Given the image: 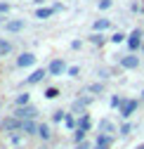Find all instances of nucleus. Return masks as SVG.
Returning a JSON list of instances; mask_svg holds the SVG:
<instances>
[{
	"mask_svg": "<svg viewBox=\"0 0 144 149\" xmlns=\"http://www.w3.org/2000/svg\"><path fill=\"white\" fill-rule=\"evenodd\" d=\"M139 104H142V100H128V97H123V104L118 107L120 118H123V121H130V118H132V114H137Z\"/></svg>",
	"mask_w": 144,
	"mask_h": 149,
	"instance_id": "nucleus-1",
	"label": "nucleus"
},
{
	"mask_svg": "<svg viewBox=\"0 0 144 149\" xmlns=\"http://www.w3.org/2000/svg\"><path fill=\"white\" fill-rule=\"evenodd\" d=\"M38 107L35 104H24V107H14V116L19 121H38Z\"/></svg>",
	"mask_w": 144,
	"mask_h": 149,
	"instance_id": "nucleus-2",
	"label": "nucleus"
},
{
	"mask_svg": "<svg viewBox=\"0 0 144 149\" xmlns=\"http://www.w3.org/2000/svg\"><path fill=\"white\" fill-rule=\"evenodd\" d=\"M21 130V121L17 118L14 114L5 116L3 121H0V133H5V135H12V133H19Z\"/></svg>",
	"mask_w": 144,
	"mask_h": 149,
	"instance_id": "nucleus-3",
	"label": "nucleus"
},
{
	"mask_svg": "<svg viewBox=\"0 0 144 149\" xmlns=\"http://www.w3.org/2000/svg\"><path fill=\"white\" fill-rule=\"evenodd\" d=\"M142 38H144V31L142 29H132L130 33H128V40H125V45H128V50L130 52H137V50H142Z\"/></svg>",
	"mask_w": 144,
	"mask_h": 149,
	"instance_id": "nucleus-4",
	"label": "nucleus"
},
{
	"mask_svg": "<svg viewBox=\"0 0 144 149\" xmlns=\"http://www.w3.org/2000/svg\"><path fill=\"white\" fill-rule=\"evenodd\" d=\"M118 66L125 69V71H135V69H139V57L135 52L125 54V57H118Z\"/></svg>",
	"mask_w": 144,
	"mask_h": 149,
	"instance_id": "nucleus-5",
	"label": "nucleus"
},
{
	"mask_svg": "<svg viewBox=\"0 0 144 149\" xmlns=\"http://www.w3.org/2000/svg\"><path fill=\"white\" fill-rule=\"evenodd\" d=\"M47 71H50V76H64V73L69 71V66H66V62L62 57H55L47 64Z\"/></svg>",
	"mask_w": 144,
	"mask_h": 149,
	"instance_id": "nucleus-6",
	"label": "nucleus"
},
{
	"mask_svg": "<svg viewBox=\"0 0 144 149\" xmlns=\"http://www.w3.org/2000/svg\"><path fill=\"white\" fill-rule=\"evenodd\" d=\"M50 76V71H47V66H40V69H35L31 76L26 78V85H35V83H40V81H45Z\"/></svg>",
	"mask_w": 144,
	"mask_h": 149,
	"instance_id": "nucleus-7",
	"label": "nucleus"
},
{
	"mask_svg": "<svg viewBox=\"0 0 144 149\" xmlns=\"http://www.w3.org/2000/svg\"><path fill=\"white\" fill-rule=\"evenodd\" d=\"M35 62H38V57H35L33 52H21L19 57H17V66H19V69H28V66H33Z\"/></svg>",
	"mask_w": 144,
	"mask_h": 149,
	"instance_id": "nucleus-8",
	"label": "nucleus"
},
{
	"mask_svg": "<svg viewBox=\"0 0 144 149\" xmlns=\"http://www.w3.org/2000/svg\"><path fill=\"white\" fill-rule=\"evenodd\" d=\"M38 137L40 142H52V137H55V133H52V128H50V123H38Z\"/></svg>",
	"mask_w": 144,
	"mask_h": 149,
	"instance_id": "nucleus-9",
	"label": "nucleus"
},
{
	"mask_svg": "<svg viewBox=\"0 0 144 149\" xmlns=\"http://www.w3.org/2000/svg\"><path fill=\"white\" fill-rule=\"evenodd\" d=\"M38 123H40V121H21V133H24L26 137L38 135Z\"/></svg>",
	"mask_w": 144,
	"mask_h": 149,
	"instance_id": "nucleus-10",
	"label": "nucleus"
},
{
	"mask_svg": "<svg viewBox=\"0 0 144 149\" xmlns=\"http://www.w3.org/2000/svg\"><path fill=\"white\" fill-rule=\"evenodd\" d=\"M97 130H99V133H104V135H114V133H118V128H116L114 121H109V118H102L99 125H97Z\"/></svg>",
	"mask_w": 144,
	"mask_h": 149,
	"instance_id": "nucleus-11",
	"label": "nucleus"
},
{
	"mask_svg": "<svg viewBox=\"0 0 144 149\" xmlns=\"http://www.w3.org/2000/svg\"><path fill=\"white\" fill-rule=\"evenodd\" d=\"M92 100H95V97H78V100H73L71 109H73V111H80V114H85V109L92 104Z\"/></svg>",
	"mask_w": 144,
	"mask_h": 149,
	"instance_id": "nucleus-12",
	"label": "nucleus"
},
{
	"mask_svg": "<svg viewBox=\"0 0 144 149\" xmlns=\"http://www.w3.org/2000/svg\"><path fill=\"white\" fill-rule=\"evenodd\" d=\"M26 29V22L24 19H12V22H5V31L7 33H19Z\"/></svg>",
	"mask_w": 144,
	"mask_h": 149,
	"instance_id": "nucleus-13",
	"label": "nucleus"
},
{
	"mask_svg": "<svg viewBox=\"0 0 144 149\" xmlns=\"http://www.w3.org/2000/svg\"><path fill=\"white\" fill-rule=\"evenodd\" d=\"M95 144H97V147H109V149H111V144H114V135L97 133V137H95Z\"/></svg>",
	"mask_w": 144,
	"mask_h": 149,
	"instance_id": "nucleus-14",
	"label": "nucleus"
},
{
	"mask_svg": "<svg viewBox=\"0 0 144 149\" xmlns=\"http://www.w3.org/2000/svg\"><path fill=\"white\" fill-rule=\"evenodd\" d=\"M14 50V43L10 38H0V57H7V54H12Z\"/></svg>",
	"mask_w": 144,
	"mask_h": 149,
	"instance_id": "nucleus-15",
	"label": "nucleus"
},
{
	"mask_svg": "<svg viewBox=\"0 0 144 149\" xmlns=\"http://www.w3.org/2000/svg\"><path fill=\"white\" fill-rule=\"evenodd\" d=\"M87 40L92 43V45H97V47H102V45L106 43V36H104V33H99V31H92V33L87 36Z\"/></svg>",
	"mask_w": 144,
	"mask_h": 149,
	"instance_id": "nucleus-16",
	"label": "nucleus"
},
{
	"mask_svg": "<svg viewBox=\"0 0 144 149\" xmlns=\"http://www.w3.org/2000/svg\"><path fill=\"white\" fill-rule=\"evenodd\" d=\"M7 140H10V144H14L17 149H19V147L26 142V135H24L21 130H19V133H12V135H7Z\"/></svg>",
	"mask_w": 144,
	"mask_h": 149,
	"instance_id": "nucleus-17",
	"label": "nucleus"
},
{
	"mask_svg": "<svg viewBox=\"0 0 144 149\" xmlns=\"http://www.w3.org/2000/svg\"><path fill=\"white\" fill-rule=\"evenodd\" d=\"M78 128L85 130V133H90V130H92V118H90V114H80V118H78Z\"/></svg>",
	"mask_w": 144,
	"mask_h": 149,
	"instance_id": "nucleus-18",
	"label": "nucleus"
},
{
	"mask_svg": "<svg viewBox=\"0 0 144 149\" xmlns=\"http://www.w3.org/2000/svg\"><path fill=\"white\" fill-rule=\"evenodd\" d=\"M106 29H111V19H95V22H92V31L104 33Z\"/></svg>",
	"mask_w": 144,
	"mask_h": 149,
	"instance_id": "nucleus-19",
	"label": "nucleus"
},
{
	"mask_svg": "<svg viewBox=\"0 0 144 149\" xmlns=\"http://www.w3.org/2000/svg\"><path fill=\"white\" fill-rule=\"evenodd\" d=\"M55 12H57L55 7H38L35 10V19H50Z\"/></svg>",
	"mask_w": 144,
	"mask_h": 149,
	"instance_id": "nucleus-20",
	"label": "nucleus"
},
{
	"mask_svg": "<svg viewBox=\"0 0 144 149\" xmlns=\"http://www.w3.org/2000/svg\"><path fill=\"white\" fill-rule=\"evenodd\" d=\"M85 92H90V95H104V83L97 81V83H90L85 88Z\"/></svg>",
	"mask_w": 144,
	"mask_h": 149,
	"instance_id": "nucleus-21",
	"label": "nucleus"
},
{
	"mask_svg": "<svg viewBox=\"0 0 144 149\" xmlns=\"http://www.w3.org/2000/svg\"><path fill=\"white\" fill-rule=\"evenodd\" d=\"M43 95H45V100H57V97L62 95V90H59V88H55V85H50V88H45Z\"/></svg>",
	"mask_w": 144,
	"mask_h": 149,
	"instance_id": "nucleus-22",
	"label": "nucleus"
},
{
	"mask_svg": "<svg viewBox=\"0 0 144 149\" xmlns=\"http://www.w3.org/2000/svg\"><path fill=\"white\" fill-rule=\"evenodd\" d=\"M114 45H120V43H125V40H128V36H125L123 31H116V33H111V38H109Z\"/></svg>",
	"mask_w": 144,
	"mask_h": 149,
	"instance_id": "nucleus-23",
	"label": "nucleus"
},
{
	"mask_svg": "<svg viewBox=\"0 0 144 149\" xmlns=\"http://www.w3.org/2000/svg\"><path fill=\"white\" fill-rule=\"evenodd\" d=\"M24 104H31L28 92H21V95H17V100H14V107H24Z\"/></svg>",
	"mask_w": 144,
	"mask_h": 149,
	"instance_id": "nucleus-24",
	"label": "nucleus"
},
{
	"mask_svg": "<svg viewBox=\"0 0 144 149\" xmlns=\"http://www.w3.org/2000/svg\"><path fill=\"white\" fill-rule=\"evenodd\" d=\"M130 133H132V123H130V121H125V123L118 128V135H120V137H128Z\"/></svg>",
	"mask_w": 144,
	"mask_h": 149,
	"instance_id": "nucleus-25",
	"label": "nucleus"
},
{
	"mask_svg": "<svg viewBox=\"0 0 144 149\" xmlns=\"http://www.w3.org/2000/svg\"><path fill=\"white\" fill-rule=\"evenodd\" d=\"M64 125H66L69 130H76V128H78V121H76L73 116H71V114H66V118H64Z\"/></svg>",
	"mask_w": 144,
	"mask_h": 149,
	"instance_id": "nucleus-26",
	"label": "nucleus"
},
{
	"mask_svg": "<svg viewBox=\"0 0 144 149\" xmlns=\"http://www.w3.org/2000/svg\"><path fill=\"white\" fill-rule=\"evenodd\" d=\"M64 118H66V111H62V109L52 111V121H55V123H64Z\"/></svg>",
	"mask_w": 144,
	"mask_h": 149,
	"instance_id": "nucleus-27",
	"label": "nucleus"
},
{
	"mask_svg": "<svg viewBox=\"0 0 144 149\" xmlns=\"http://www.w3.org/2000/svg\"><path fill=\"white\" fill-rule=\"evenodd\" d=\"M85 137H87L85 130H80V128H76V130H73V142H76V144H78V142H83Z\"/></svg>",
	"mask_w": 144,
	"mask_h": 149,
	"instance_id": "nucleus-28",
	"label": "nucleus"
},
{
	"mask_svg": "<svg viewBox=\"0 0 144 149\" xmlns=\"http://www.w3.org/2000/svg\"><path fill=\"white\" fill-rule=\"evenodd\" d=\"M120 104H123V97H118V95H114V97L109 100V107H111V109H118Z\"/></svg>",
	"mask_w": 144,
	"mask_h": 149,
	"instance_id": "nucleus-29",
	"label": "nucleus"
},
{
	"mask_svg": "<svg viewBox=\"0 0 144 149\" xmlns=\"http://www.w3.org/2000/svg\"><path fill=\"white\" fill-rule=\"evenodd\" d=\"M66 76H71V78H78V76H80V66H69Z\"/></svg>",
	"mask_w": 144,
	"mask_h": 149,
	"instance_id": "nucleus-30",
	"label": "nucleus"
},
{
	"mask_svg": "<svg viewBox=\"0 0 144 149\" xmlns=\"http://www.w3.org/2000/svg\"><path fill=\"white\" fill-rule=\"evenodd\" d=\"M111 5H114V0H97V7H99L102 12H104V10H109Z\"/></svg>",
	"mask_w": 144,
	"mask_h": 149,
	"instance_id": "nucleus-31",
	"label": "nucleus"
},
{
	"mask_svg": "<svg viewBox=\"0 0 144 149\" xmlns=\"http://www.w3.org/2000/svg\"><path fill=\"white\" fill-rule=\"evenodd\" d=\"M97 76H99L102 81H106V78H111V71H109V69H104V66H102V69H97Z\"/></svg>",
	"mask_w": 144,
	"mask_h": 149,
	"instance_id": "nucleus-32",
	"label": "nucleus"
},
{
	"mask_svg": "<svg viewBox=\"0 0 144 149\" xmlns=\"http://www.w3.org/2000/svg\"><path fill=\"white\" fill-rule=\"evenodd\" d=\"M130 10H132L135 14H142V12H144V5H142V3H137V0H135V3H130Z\"/></svg>",
	"mask_w": 144,
	"mask_h": 149,
	"instance_id": "nucleus-33",
	"label": "nucleus"
},
{
	"mask_svg": "<svg viewBox=\"0 0 144 149\" xmlns=\"http://www.w3.org/2000/svg\"><path fill=\"white\" fill-rule=\"evenodd\" d=\"M10 10H12V5H10V3H0V17H7V14H10Z\"/></svg>",
	"mask_w": 144,
	"mask_h": 149,
	"instance_id": "nucleus-34",
	"label": "nucleus"
},
{
	"mask_svg": "<svg viewBox=\"0 0 144 149\" xmlns=\"http://www.w3.org/2000/svg\"><path fill=\"white\" fill-rule=\"evenodd\" d=\"M92 147H95V144H90L87 140H83V142H78V144H76V149H92Z\"/></svg>",
	"mask_w": 144,
	"mask_h": 149,
	"instance_id": "nucleus-35",
	"label": "nucleus"
},
{
	"mask_svg": "<svg viewBox=\"0 0 144 149\" xmlns=\"http://www.w3.org/2000/svg\"><path fill=\"white\" fill-rule=\"evenodd\" d=\"M80 45H83V40H73L71 43V50H80Z\"/></svg>",
	"mask_w": 144,
	"mask_h": 149,
	"instance_id": "nucleus-36",
	"label": "nucleus"
},
{
	"mask_svg": "<svg viewBox=\"0 0 144 149\" xmlns=\"http://www.w3.org/2000/svg\"><path fill=\"white\" fill-rule=\"evenodd\" d=\"M43 3H45V0H33V5H38V7H40Z\"/></svg>",
	"mask_w": 144,
	"mask_h": 149,
	"instance_id": "nucleus-37",
	"label": "nucleus"
},
{
	"mask_svg": "<svg viewBox=\"0 0 144 149\" xmlns=\"http://www.w3.org/2000/svg\"><path fill=\"white\" fill-rule=\"evenodd\" d=\"M38 149H50V147H47V142H45V144H40V147H38Z\"/></svg>",
	"mask_w": 144,
	"mask_h": 149,
	"instance_id": "nucleus-38",
	"label": "nucleus"
},
{
	"mask_svg": "<svg viewBox=\"0 0 144 149\" xmlns=\"http://www.w3.org/2000/svg\"><path fill=\"white\" fill-rule=\"evenodd\" d=\"M92 149H109V147H97V144H95V147H92Z\"/></svg>",
	"mask_w": 144,
	"mask_h": 149,
	"instance_id": "nucleus-39",
	"label": "nucleus"
},
{
	"mask_svg": "<svg viewBox=\"0 0 144 149\" xmlns=\"http://www.w3.org/2000/svg\"><path fill=\"white\" fill-rule=\"evenodd\" d=\"M135 149H144V142H142V144H137V147H135Z\"/></svg>",
	"mask_w": 144,
	"mask_h": 149,
	"instance_id": "nucleus-40",
	"label": "nucleus"
},
{
	"mask_svg": "<svg viewBox=\"0 0 144 149\" xmlns=\"http://www.w3.org/2000/svg\"><path fill=\"white\" fill-rule=\"evenodd\" d=\"M142 102H144V90H142Z\"/></svg>",
	"mask_w": 144,
	"mask_h": 149,
	"instance_id": "nucleus-41",
	"label": "nucleus"
},
{
	"mask_svg": "<svg viewBox=\"0 0 144 149\" xmlns=\"http://www.w3.org/2000/svg\"><path fill=\"white\" fill-rule=\"evenodd\" d=\"M142 52H144V45H142Z\"/></svg>",
	"mask_w": 144,
	"mask_h": 149,
	"instance_id": "nucleus-42",
	"label": "nucleus"
}]
</instances>
